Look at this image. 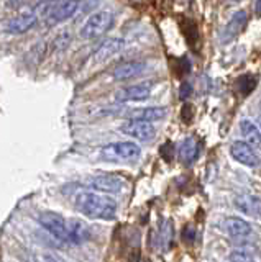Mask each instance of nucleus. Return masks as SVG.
I'll return each mask as SVG.
<instances>
[{"label": "nucleus", "mask_w": 261, "mask_h": 262, "mask_svg": "<svg viewBox=\"0 0 261 262\" xmlns=\"http://www.w3.org/2000/svg\"><path fill=\"white\" fill-rule=\"evenodd\" d=\"M177 154H179V159H181L186 166H189L192 164L195 159H197L199 156V143L195 138H186L184 141L179 144V149H177Z\"/></svg>", "instance_id": "a211bd4d"}, {"label": "nucleus", "mask_w": 261, "mask_h": 262, "mask_svg": "<svg viewBox=\"0 0 261 262\" xmlns=\"http://www.w3.org/2000/svg\"><path fill=\"white\" fill-rule=\"evenodd\" d=\"M86 184L99 193L115 195L125 188V179L113 174H97L92 177H87Z\"/></svg>", "instance_id": "20e7f679"}, {"label": "nucleus", "mask_w": 261, "mask_h": 262, "mask_svg": "<svg viewBox=\"0 0 261 262\" xmlns=\"http://www.w3.org/2000/svg\"><path fill=\"white\" fill-rule=\"evenodd\" d=\"M233 207L248 216H259L261 215V200L256 195L251 193H240L233 199Z\"/></svg>", "instance_id": "2eb2a0df"}, {"label": "nucleus", "mask_w": 261, "mask_h": 262, "mask_svg": "<svg viewBox=\"0 0 261 262\" xmlns=\"http://www.w3.org/2000/svg\"><path fill=\"white\" fill-rule=\"evenodd\" d=\"M72 203L77 211L84 216L92 220H113L117 216L118 205L117 202L107 195L95 193V192H77L74 193Z\"/></svg>", "instance_id": "f257e3e1"}, {"label": "nucleus", "mask_w": 261, "mask_h": 262, "mask_svg": "<svg viewBox=\"0 0 261 262\" xmlns=\"http://www.w3.org/2000/svg\"><path fill=\"white\" fill-rule=\"evenodd\" d=\"M120 131L124 135L140 139V141H148V139L154 138V135H156V129H154L151 123H145L138 120H127L124 125L120 126Z\"/></svg>", "instance_id": "1a4fd4ad"}, {"label": "nucleus", "mask_w": 261, "mask_h": 262, "mask_svg": "<svg viewBox=\"0 0 261 262\" xmlns=\"http://www.w3.org/2000/svg\"><path fill=\"white\" fill-rule=\"evenodd\" d=\"M225 229H227V233L236 241L248 239L253 233V226L247 220H243L240 216H228L225 221Z\"/></svg>", "instance_id": "4468645a"}, {"label": "nucleus", "mask_w": 261, "mask_h": 262, "mask_svg": "<svg viewBox=\"0 0 261 262\" xmlns=\"http://www.w3.org/2000/svg\"><path fill=\"white\" fill-rule=\"evenodd\" d=\"M230 260L232 262H255L250 254H243V252H232L230 254Z\"/></svg>", "instance_id": "5701e85b"}, {"label": "nucleus", "mask_w": 261, "mask_h": 262, "mask_svg": "<svg viewBox=\"0 0 261 262\" xmlns=\"http://www.w3.org/2000/svg\"><path fill=\"white\" fill-rule=\"evenodd\" d=\"M38 16L35 13H20L4 23V30L10 35H22L36 27Z\"/></svg>", "instance_id": "9d476101"}, {"label": "nucleus", "mask_w": 261, "mask_h": 262, "mask_svg": "<svg viewBox=\"0 0 261 262\" xmlns=\"http://www.w3.org/2000/svg\"><path fill=\"white\" fill-rule=\"evenodd\" d=\"M247 20H248V16H247V12H245V10L235 12L232 15L230 21L225 25L224 33H222V39H220V41H222V43H230V41H233L245 30Z\"/></svg>", "instance_id": "ddd939ff"}, {"label": "nucleus", "mask_w": 261, "mask_h": 262, "mask_svg": "<svg viewBox=\"0 0 261 262\" xmlns=\"http://www.w3.org/2000/svg\"><path fill=\"white\" fill-rule=\"evenodd\" d=\"M240 131H242V136L245 138V143H247L248 146H251V147L261 146L259 128L251 120H242L240 121Z\"/></svg>", "instance_id": "6ab92c4d"}, {"label": "nucleus", "mask_w": 261, "mask_h": 262, "mask_svg": "<svg viewBox=\"0 0 261 262\" xmlns=\"http://www.w3.org/2000/svg\"><path fill=\"white\" fill-rule=\"evenodd\" d=\"M255 12H256V15H258V16H261V0H259V2H256V4H255Z\"/></svg>", "instance_id": "a878e982"}, {"label": "nucleus", "mask_w": 261, "mask_h": 262, "mask_svg": "<svg viewBox=\"0 0 261 262\" xmlns=\"http://www.w3.org/2000/svg\"><path fill=\"white\" fill-rule=\"evenodd\" d=\"M125 48V39L124 38H109L94 51V61L104 62L110 59L112 56L118 54L120 51H124Z\"/></svg>", "instance_id": "dca6fc26"}, {"label": "nucleus", "mask_w": 261, "mask_h": 262, "mask_svg": "<svg viewBox=\"0 0 261 262\" xmlns=\"http://www.w3.org/2000/svg\"><path fill=\"white\" fill-rule=\"evenodd\" d=\"M66 236L69 243L74 244H84L91 241L92 237V229L83 220L77 218H69L66 220Z\"/></svg>", "instance_id": "6e6552de"}, {"label": "nucleus", "mask_w": 261, "mask_h": 262, "mask_svg": "<svg viewBox=\"0 0 261 262\" xmlns=\"http://www.w3.org/2000/svg\"><path fill=\"white\" fill-rule=\"evenodd\" d=\"M48 12H46V21L48 23H61L69 20L71 16H74L79 10L81 4L74 2V0H64V2H56V4H48Z\"/></svg>", "instance_id": "39448f33"}, {"label": "nucleus", "mask_w": 261, "mask_h": 262, "mask_svg": "<svg viewBox=\"0 0 261 262\" xmlns=\"http://www.w3.org/2000/svg\"><path fill=\"white\" fill-rule=\"evenodd\" d=\"M43 262H61L56 256H53V254H45L43 256Z\"/></svg>", "instance_id": "393cba45"}, {"label": "nucleus", "mask_w": 261, "mask_h": 262, "mask_svg": "<svg viewBox=\"0 0 261 262\" xmlns=\"http://www.w3.org/2000/svg\"><path fill=\"white\" fill-rule=\"evenodd\" d=\"M173 237H174V228L169 220H165L161 223L159 234H158V246L163 251H168L173 246Z\"/></svg>", "instance_id": "aec40b11"}, {"label": "nucleus", "mask_w": 261, "mask_h": 262, "mask_svg": "<svg viewBox=\"0 0 261 262\" xmlns=\"http://www.w3.org/2000/svg\"><path fill=\"white\" fill-rule=\"evenodd\" d=\"M142 156L140 146L130 141L110 143L101 149V158L105 161H136Z\"/></svg>", "instance_id": "7ed1b4c3"}, {"label": "nucleus", "mask_w": 261, "mask_h": 262, "mask_svg": "<svg viewBox=\"0 0 261 262\" xmlns=\"http://www.w3.org/2000/svg\"><path fill=\"white\" fill-rule=\"evenodd\" d=\"M258 84V79L255 76H250V74H245V76H240L238 80H236V89L242 95H250L253 90H255Z\"/></svg>", "instance_id": "412c9836"}, {"label": "nucleus", "mask_w": 261, "mask_h": 262, "mask_svg": "<svg viewBox=\"0 0 261 262\" xmlns=\"http://www.w3.org/2000/svg\"><path fill=\"white\" fill-rule=\"evenodd\" d=\"M69 41H71L69 33H63V35H58V36H56L54 46H56V49H64V48H66V46L69 45Z\"/></svg>", "instance_id": "4be33fe9"}, {"label": "nucleus", "mask_w": 261, "mask_h": 262, "mask_svg": "<svg viewBox=\"0 0 261 262\" xmlns=\"http://www.w3.org/2000/svg\"><path fill=\"white\" fill-rule=\"evenodd\" d=\"M168 110L165 106H148V108H140V110H133L130 113V120H138V121H145V123H151V121H159L166 117Z\"/></svg>", "instance_id": "f3484780"}, {"label": "nucleus", "mask_w": 261, "mask_h": 262, "mask_svg": "<svg viewBox=\"0 0 261 262\" xmlns=\"http://www.w3.org/2000/svg\"><path fill=\"white\" fill-rule=\"evenodd\" d=\"M38 223L42 225L53 237H56V239L68 241V236H66V220H64L61 215H58V213H54V211H43V213H39Z\"/></svg>", "instance_id": "423d86ee"}, {"label": "nucleus", "mask_w": 261, "mask_h": 262, "mask_svg": "<svg viewBox=\"0 0 261 262\" xmlns=\"http://www.w3.org/2000/svg\"><path fill=\"white\" fill-rule=\"evenodd\" d=\"M259 133H261V118H259Z\"/></svg>", "instance_id": "bb28decb"}, {"label": "nucleus", "mask_w": 261, "mask_h": 262, "mask_svg": "<svg viewBox=\"0 0 261 262\" xmlns=\"http://www.w3.org/2000/svg\"><path fill=\"white\" fill-rule=\"evenodd\" d=\"M191 94H192V87H191V84H187V82H184V84L181 85V92H179V98H181V100H187Z\"/></svg>", "instance_id": "b1692460"}, {"label": "nucleus", "mask_w": 261, "mask_h": 262, "mask_svg": "<svg viewBox=\"0 0 261 262\" xmlns=\"http://www.w3.org/2000/svg\"><path fill=\"white\" fill-rule=\"evenodd\" d=\"M146 71V62L145 61H127L115 66L112 71V77L115 80H130L133 77L142 76Z\"/></svg>", "instance_id": "f8f14e48"}, {"label": "nucleus", "mask_w": 261, "mask_h": 262, "mask_svg": "<svg viewBox=\"0 0 261 262\" xmlns=\"http://www.w3.org/2000/svg\"><path fill=\"white\" fill-rule=\"evenodd\" d=\"M113 21H115V13L112 10H97L83 23L79 30V36L83 39H95L107 33Z\"/></svg>", "instance_id": "f03ea898"}, {"label": "nucleus", "mask_w": 261, "mask_h": 262, "mask_svg": "<svg viewBox=\"0 0 261 262\" xmlns=\"http://www.w3.org/2000/svg\"><path fill=\"white\" fill-rule=\"evenodd\" d=\"M153 82H140V84L127 85L115 92V100L117 102H142L146 100L151 95Z\"/></svg>", "instance_id": "0eeeda50"}, {"label": "nucleus", "mask_w": 261, "mask_h": 262, "mask_svg": "<svg viewBox=\"0 0 261 262\" xmlns=\"http://www.w3.org/2000/svg\"><path fill=\"white\" fill-rule=\"evenodd\" d=\"M230 156L236 162H240L243 166H248V167H255L259 164L258 154L245 141H235L230 146Z\"/></svg>", "instance_id": "9b49d317"}]
</instances>
